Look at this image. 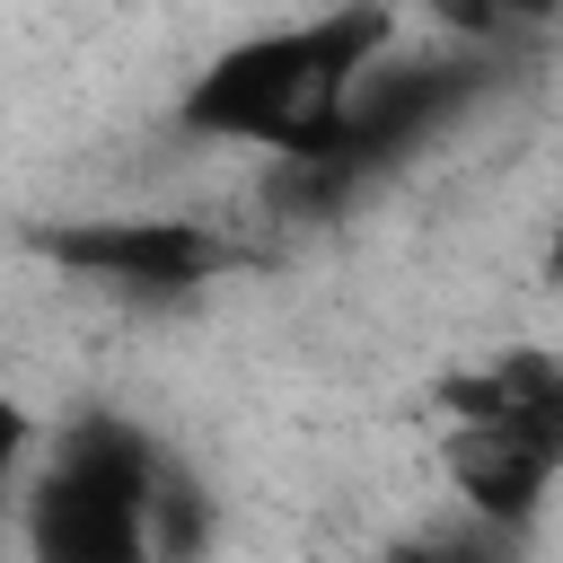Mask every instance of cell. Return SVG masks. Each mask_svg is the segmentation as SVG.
<instances>
[{
	"mask_svg": "<svg viewBox=\"0 0 563 563\" xmlns=\"http://www.w3.org/2000/svg\"><path fill=\"white\" fill-rule=\"evenodd\" d=\"M405 44L396 9H317V18H282L255 26L238 44H220L185 88H176V132L185 141H229V150H264L273 167H308L352 88Z\"/></svg>",
	"mask_w": 563,
	"mask_h": 563,
	"instance_id": "cell-1",
	"label": "cell"
},
{
	"mask_svg": "<svg viewBox=\"0 0 563 563\" xmlns=\"http://www.w3.org/2000/svg\"><path fill=\"white\" fill-rule=\"evenodd\" d=\"M26 246H35L53 273H70V282H88V290H106V299H150V308H167V299H202L211 282H229V273L255 264L246 238H229L220 220H194V211H88V220H35Z\"/></svg>",
	"mask_w": 563,
	"mask_h": 563,
	"instance_id": "cell-5",
	"label": "cell"
},
{
	"mask_svg": "<svg viewBox=\"0 0 563 563\" xmlns=\"http://www.w3.org/2000/svg\"><path fill=\"white\" fill-rule=\"evenodd\" d=\"M484 97H493V62L484 53H422V62H396L387 53L352 88L334 141L308 167H282L273 176V202H290V211H343L352 194H369L378 176H396L405 158H422L449 123H466Z\"/></svg>",
	"mask_w": 563,
	"mask_h": 563,
	"instance_id": "cell-4",
	"label": "cell"
},
{
	"mask_svg": "<svg viewBox=\"0 0 563 563\" xmlns=\"http://www.w3.org/2000/svg\"><path fill=\"white\" fill-rule=\"evenodd\" d=\"M440 405V484L457 519L493 537H528L563 475V352L510 343L431 387Z\"/></svg>",
	"mask_w": 563,
	"mask_h": 563,
	"instance_id": "cell-2",
	"label": "cell"
},
{
	"mask_svg": "<svg viewBox=\"0 0 563 563\" xmlns=\"http://www.w3.org/2000/svg\"><path fill=\"white\" fill-rule=\"evenodd\" d=\"M167 449L123 413H79L18 493L26 563H150V510L167 484Z\"/></svg>",
	"mask_w": 563,
	"mask_h": 563,
	"instance_id": "cell-3",
	"label": "cell"
},
{
	"mask_svg": "<svg viewBox=\"0 0 563 563\" xmlns=\"http://www.w3.org/2000/svg\"><path fill=\"white\" fill-rule=\"evenodd\" d=\"M545 282L563 290V220H554V238H545Z\"/></svg>",
	"mask_w": 563,
	"mask_h": 563,
	"instance_id": "cell-8",
	"label": "cell"
},
{
	"mask_svg": "<svg viewBox=\"0 0 563 563\" xmlns=\"http://www.w3.org/2000/svg\"><path fill=\"white\" fill-rule=\"evenodd\" d=\"M378 563H519V537H493L475 519H449V528H422V537L387 545Z\"/></svg>",
	"mask_w": 563,
	"mask_h": 563,
	"instance_id": "cell-6",
	"label": "cell"
},
{
	"mask_svg": "<svg viewBox=\"0 0 563 563\" xmlns=\"http://www.w3.org/2000/svg\"><path fill=\"white\" fill-rule=\"evenodd\" d=\"M26 466H35V413L18 396H0V537L18 528V493H26Z\"/></svg>",
	"mask_w": 563,
	"mask_h": 563,
	"instance_id": "cell-7",
	"label": "cell"
}]
</instances>
